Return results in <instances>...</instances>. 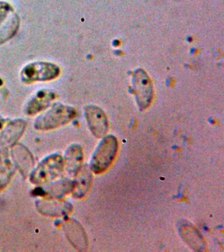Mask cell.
I'll return each mask as SVG.
<instances>
[{
    "label": "cell",
    "instance_id": "6da1fadb",
    "mask_svg": "<svg viewBox=\"0 0 224 252\" xmlns=\"http://www.w3.org/2000/svg\"><path fill=\"white\" fill-rule=\"evenodd\" d=\"M76 111L71 106L56 102L35 120V129L49 131L69 123L75 117Z\"/></svg>",
    "mask_w": 224,
    "mask_h": 252
},
{
    "label": "cell",
    "instance_id": "7a4b0ae2",
    "mask_svg": "<svg viewBox=\"0 0 224 252\" xmlns=\"http://www.w3.org/2000/svg\"><path fill=\"white\" fill-rule=\"evenodd\" d=\"M64 169V158L54 154L45 158L30 175V181L36 185L47 184L58 178Z\"/></svg>",
    "mask_w": 224,
    "mask_h": 252
},
{
    "label": "cell",
    "instance_id": "3957f363",
    "mask_svg": "<svg viewBox=\"0 0 224 252\" xmlns=\"http://www.w3.org/2000/svg\"><path fill=\"white\" fill-rule=\"evenodd\" d=\"M119 143L115 136L104 137L92 156L90 169L95 173L104 172L113 162L117 155Z\"/></svg>",
    "mask_w": 224,
    "mask_h": 252
},
{
    "label": "cell",
    "instance_id": "277c9868",
    "mask_svg": "<svg viewBox=\"0 0 224 252\" xmlns=\"http://www.w3.org/2000/svg\"><path fill=\"white\" fill-rule=\"evenodd\" d=\"M60 66L53 63L36 61L29 63L21 72V80L25 84L48 82L60 76Z\"/></svg>",
    "mask_w": 224,
    "mask_h": 252
},
{
    "label": "cell",
    "instance_id": "5b68a950",
    "mask_svg": "<svg viewBox=\"0 0 224 252\" xmlns=\"http://www.w3.org/2000/svg\"><path fill=\"white\" fill-rule=\"evenodd\" d=\"M27 124L23 119L11 120L5 126L0 135V146L7 148L13 147L27 129Z\"/></svg>",
    "mask_w": 224,
    "mask_h": 252
},
{
    "label": "cell",
    "instance_id": "8992f818",
    "mask_svg": "<svg viewBox=\"0 0 224 252\" xmlns=\"http://www.w3.org/2000/svg\"><path fill=\"white\" fill-rule=\"evenodd\" d=\"M64 228L66 238L74 248L84 251L88 247V238L81 224L73 219H67L64 222Z\"/></svg>",
    "mask_w": 224,
    "mask_h": 252
},
{
    "label": "cell",
    "instance_id": "52a82bcc",
    "mask_svg": "<svg viewBox=\"0 0 224 252\" xmlns=\"http://www.w3.org/2000/svg\"><path fill=\"white\" fill-rule=\"evenodd\" d=\"M85 115L92 133L96 137H101L107 132V117L99 108L88 106L85 108Z\"/></svg>",
    "mask_w": 224,
    "mask_h": 252
},
{
    "label": "cell",
    "instance_id": "ba28073f",
    "mask_svg": "<svg viewBox=\"0 0 224 252\" xmlns=\"http://www.w3.org/2000/svg\"><path fill=\"white\" fill-rule=\"evenodd\" d=\"M178 232L187 244L195 251H204L205 242L195 226L191 222L182 220L178 224Z\"/></svg>",
    "mask_w": 224,
    "mask_h": 252
},
{
    "label": "cell",
    "instance_id": "9c48e42d",
    "mask_svg": "<svg viewBox=\"0 0 224 252\" xmlns=\"http://www.w3.org/2000/svg\"><path fill=\"white\" fill-rule=\"evenodd\" d=\"M133 86L139 107L145 109L149 106L152 99V89L150 80L143 71L139 70L135 74Z\"/></svg>",
    "mask_w": 224,
    "mask_h": 252
},
{
    "label": "cell",
    "instance_id": "30bf717a",
    "mask_svg": "<svg viewBox=\"0 0 224 252\" xmlns=\"http://www.w3.org/2000/svg\"><path fill=\"white\" fill-rule=\"evenodd\" d=\"M56 96V92L52 90L44 89L39 91L27 103L25 112L29 116L36 115L49 107Z\"/></svg>",
    "mask_w": 224,
    "mask_h": 252
},
{
    "label": "cell",
    "instance_id": "8fae6325",
    "mask_svg": "<svg viewBox=\"0 0 224 252\" xmlns=\"http://www.w3.org/2000/svg\"><path fill=\"white\" fill-rule=\"evenodd\" d=\"M36 203L39 212L48 216H62L71 212L72 208L69 202L59 198H50Z\"/></svg>",
    "mask_w": 224,
    "mask_h": 252
},
{
    "label": "cell",
    "instance_id": "7c38bea8",
    "mask_svg": "<svg viewBox=\"0 0 224 252\" xmlns=\"http://www.w3.org/2000/svg\"><path fill=\"white\" fill-rule=\"evenodd\" d=\"M83 160V153L81 147L78 145H72L68 147L64 155V168L70 176H75L81 167Z\"/></svg>",
    "mask_w": 224,
    "mask_h": 252
},
{
    "label": "cell",
    "instance_id": "4fadbf2b",
    "mask_svg": "<svg viewBox=\"0 0 224 252\" xmlns=\"http://www.w3.org/2000/svg\"><path fill=\"white\" fill-rule=\"evenodd\" d=\"M76 175L77 176V179L74 181L72 194L75 198H81L85 196L91 184L92 179L91 169L87 165L80 167Z\"/></svg>",
    "mask_w": 224,
    "mask_h": 252
},
{
    "label": "cell",
    "instance_id": "5bb4252c",
    "mask_svg": "<svg viewBox=\"0 0 224 252\" xmlns=\"http://www.w3.org/2000/svg\"><path fill=\"white\" fill-rule=\"evenodd\" d=\"M21 19L17 13H11L0 25V45L10 40L18 32Z\"/></svg>",
    "mask_w": 224,
    "mask_h": 252
},
{
    "label": "cell",
    "instance_id": "9a60e30c",
    "mask_svg": "<svg viewBox=\"0 0 224 252\" xmlns=\"http://www.w3.org/2000/svg\"><path fill=\"white\" fill-rule=\"evenodd\" d=\"M74 181L68 179H61L46 189V196L49 198H60L73 190Z\"/></svg>",
    "mask_w": 224,
    "mask_h": 252
},
{
    "label": "cell",
    "instance_id": "2e32d148",
    "mask_svg": "<svg viewBox=\"0 0 224 252\" xmlns=\"http://www.w3.org/2000/svg\"><path fill=\"white\" fill-rule=\"evenodd\" d=\"M13 158L17 165L20 167L23 173L28 172L29 169L33 165L32 156L31 155L30 152L26 148L22 147H15L13 151Z\"/></svg>",
    "mask_w": 224,
    "mask_h": 252
},
{
    "label": "cell",
    "instance_id": "e0dca14e",
    "mask_svg": "<svg viewBox=\"0 0 224 252\" xmlns=\"http://www.w3.org/2000/svg\"><path fill=\"white\" fill-rule=\"evenodd\" d=\"M15 173V167L11 161H5L0 167V192L7 186Z\"/></svg>",
    "mask_w": 224,
    "mask_h": 252
},
{
    "label": "cell",
    "instance_id": "ac0fdd59",
    "mask_svg": "<svg viewBox=\"0 0 224 252\" xmlns=\"http://www.w3.org/2000/svg\"><path fill=\"white\" fill-rule=\"evenodd\" d=\"M13 11V8L7 2L0 1V25L8 17Z\"/></svg>",
    "mask_w": 224,
    "mask_h": 252
},
{
    "label": "cell",
    "instance_id": "d6986e66",
    "mask_svg": "<svg viewBox=\"0 0 224 252\" xmlns=\"http://www.w3.org/2000/svg\"><path fill=\"white\" fill-rule=\"evenodd\" d=\"M5 122L6 121H5L4 118L2 116H0V135H1V131H2L3 127H4Z\"/></svg>",
    "mask_w": 224,
    "mask_h": 252
},
{
    "label": "cell",
    "instance_id": "ffe728a7",
    "mask_svg": "<svg viewBox=\"0 0 224 252\" xmlns=\"http://www.w3.org/2000/svg\"><path fill=\"white\" fill-rule=\"evenodd\" d=\"M1 151H0V162H1Z\"/></svg>",
    "mask_w": 224,
    "mask_h": 252
}]
</instances>
